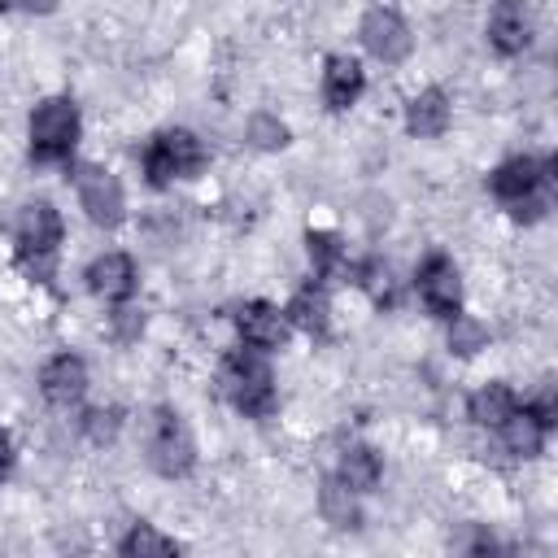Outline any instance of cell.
<instances>
[{"label":"cell","mask_w":558,"mask_h":558,"mask_svg":"<svg viewBox=\"0 0 558 558\" xmlns=\"http://www.w3.org/2000/svg\"><path fill=\"white\" fill-rule=\"evenodd\" d=\"M554 157H510L488 174V192L510 209L514 222H536L549 209Z\"/></svg>","instance_id":"obj_1"},{"label":"cell","mask_w":558,"mask_h":558,"mask_svg":"<svg viewBox=\"0 0 558 558\" xmlns=\"http://www.w3.org/2000/svg\"><path fill=\"white\" fill-rule=\"evenodd\" d=\"M218 384L227 392V401L244 414V418H266L275 414V375L266 366V357L257 349H231L218 366Z\"/></svg>","instance_id":"obj_2"},{"label":"cell","mask_w":558,"mask_h":558,"mask_svg":"<svg viewBox=\"0 0 558 558\" xmlns=\"http://www.w3.org/2000/svg\"><path fill=\"white\" fill-rule=\"evenodd\" d=\"M13 244H17V266L48 283L57 270V244H61V214L48 201H31L22 205L17 222H13Z\"/></svg>","instance_id":"obj_3"},{"label":"cell","mask_w":558,"mask_h":558,"mask_svg":"<svg viewBox=\"0 0 558 558\" xmlns=\"http://www.w3.org/2000/svg\"><path fill=\"white\" fill-rule=\"evenodd\" d=\"M78 144V109L70 96H48L31 113V157L39 166H61Z\"/></svg>","instance_id":"obj_4"},{"label":"cell","mask_w":558,"mask_h":558,"mask_svg":"<svg viewBox=\"0 0 558 558\" xmlns=\"http://www.w3.org/2000/svg\"><path fill=\"white\" fill-rule=\"evenodd\" d=\"M205 161H209L205 144L192 131L174 126V131H161V135L148 140V148H144V179L153 187H170L174 179H196L205 170Z\"/></svg>","instance_id":"obj_5"},{"label":"cell","mask_w":558,"mask_h":558,"mask_svg":"<svg viewBox=\"0 0 558 558\" xmlns=\"http://www.w3.org/2000/svg\"><path fill=\"white\" fill-rule=\"evenodd\" d=\"M148 466L166 480H183L196 466V440L179 410L157 405L148 418Z\"/></svg>","instance_id":"obj_6"},{"label":"cell","mask_w":558,"mask_h":558,"mask_svg":"<svg viewBox=\"0 0 558 558\" xmlns=\"http://www.w3.org/2000/svg\"><path fill=\"white\" fill-rule=\"evenodd\" d=\"M74 187H78V205L87 209V218L105 231L122 227L126 218V196H122V183L105 170V166H78L74 170Z\"/></svg>","instance_id":"obj_7"},{"label":"cell","mask_w":558,"mask_h":558,"mask_svg":"<svg viewBox=\"0 0 558 558\" xmlns=\"http://www.w3.org/2000/svg\"><path fill=\"white\" fill-rule=\"evenodd\" d=\"M414 288H418V301L427 305V314H436L445 323L462 310V279H458V266L445 253L423 257V266L414 275Z\"/></svg>","instance_id":"obj_8"},{"label":"cell","mask_w":558,"mask_h":558,"mask_svg":"<svg viewBox=\"0 0 558 558\" xmlns=\"http://www.w3.org/2000/svg\"><path fill=\"white\" fill-rule=\"evenodd\" d=\"M357 35H362L366 52H371L375 61H384V65L405 61L410 48H414V35H410V26H405V17H401L397 9H366Z\"/></svg>","instance_id":"obj_9"},{"label":"cell","mask_w":558,"mask_h":558,"mask_svg":"<svg viewBox=\"0 0 558 558\" xmlns=\"http://www.w3.org/2000/svg\"><path fill=\"white\" fill-rule=\"evenodd\" d=\"M235 327H240V340H244L248 349H257V353L279 349V344L288 340V318H283L270 301H244V305L235 310Z\"/></svg>","instance_id":"obj_10"},{"label":"cell","mask_w":558,"mask_h":558,"mask_svg":"<svg viewBox=\"0 0 558 558\" xmlns=\"http://www.w3.org/2000/svg\"><path fill=\"white\" fill-rule=\"evenodd\" d=\"M488 44L501 57H519L532 44V17L523 9V0H497L488 13Z\"/></svg>","instance_id":"obj_11"},{"label":"cell","mask_w":558,"mask_h":558,"mask_svg":"<svg viewBox=\"0 0 558 558\" xmlns=\"http://www.w3.org/2000/svg\"><path fill=\"white\" fill-rule=\"evenodd\" d=\"M39 392L52 405H74L87 392V366H83V357H74V353L48 357L44 371H39Z\"/></svg>","instance_id":"obj_12"},{"label":"cell","mask_w":558,"mask_h":558,"mask_svg":"<svg viewBox=\"0 0 558 558\" xmlns=\"http://www.w3.org/2000/svg\"><path fill=\"white\" fill-rule=\"evenodd\" d=\"M87 288L105 301H126L135 292V262L126 253H100L87 266Z\"/></svg>","instance_id":"obj_13"},{"label":"cell","mask_w":558,"mask_h":558,"mask_svg":"<svg viewBox=\"0 0 558 558\" xmlns=\"http://www.w3.org/2000/svg\"><path fill=\"white\" fill-rule=\"evenodd\" d=\"M362 87H366V74H362V65L353 57H344V52L327 57V65H323V100H327V109H336V113L349 109L362 96Z\"/></svg>","instance_id":"obj_14"},{"label":"cell","mask_w":558,"mask_h":558,"mask_svg":"<svg viewBox=\"0 0 558 558\" xmlns=\"http://www.w3.org/2000/svg\"><path fill=\"white\" fill-rule=\"evenodd\" d=\"M405 131L418 140H436L449 131V96L440 87H423L410 105H405Z\"/></svg>","instance_id":"obj_15"},{"label":"cell","mask_w":558,"mask_h":558,"mask_svg":"<svg viewBox=\"0 0 558 558\" xmlns=\"http://www.w3.org/2000/svg\"><path fill=\"white\" fill-rule=\"evenodd\" d=\"M283 318L292 323V327H301L305 336H314V340H323L327 331H331V305H327V292L318 288V283H310V288H301L292 301H288V310H283Z\"/></svg>","instance_id":"obj_16"},{"label":"cell","mask_w":558,"mask_h":558,"mask_svg":"<svg viewBox=\"0 0 558 558\" xmlns=\"http://www.w3.org/2000/svg\"><path fill=\"white\" fill-rule=\"evenodd\" d=\"M466 410H471V418H475L480 427H493V432H497V427L519 410V397H514L510 384H484V388L471 392Z\"/></svg>","instance_id":"obj_17"},{"label":"cell","mask_w":558,"mask_h":558,"mask_svg":"<svg viewBox=\"0 0 558 558\" xmlns=\"http://www.w3.org/2000/svg\"><path fill=\"white\" fill-rule=\"evenodd\" d=\"M318 506H323V519H327L331 527H340V532H349V527L362 523V510H357V501H353V488H349L340 475H327V480H323Z\"/></svg>","instance_id":"obj_18"},{"label":"cell","mask_w":558,"mask_h":558,"mask_svg":"<svg viewBox=\"0 0 558 558\" xmlns=\"http://www.w3.org/2000/svg\"><path fill=\"white\" fill-rule=\"evenodd\" d=\"M497 432H501V445H506L514 458H536V453L545 449V436H549V432H545V427H541L523 405H519V410H514Z\"/></svg>","instance_id":"obj_19"},{"label":"cell","mask_w":558,"mask_h":558,"mask_svg":"<svg viewBox=\"0 0 558 558\" xmlns=\"http://www.w3.org/2000/svg\"><path fill=\"white\" fill-rule=\"evenodd\" d=\"M379 475H384V462H379V453H375L371 445H349V449L340 453V480H344L353 493H371V488L379 484Z\"/></svg>","instance_id":"obj_20"},{"label":"cell","mask_w":558,"mask_h":558,"mask_svg":"<svg viewBox=\"0 0 558 558\" xmlns=\"http://www.w3.org/2000/svg\"><path fill=\"white\" fill-rule=\"evenodd\" d=\"M118 554L122 558H170V554H179V541L174 536H161L153 523H135L118 541Z\"/></svg>","instance_id":"obj_21"},{"label":"cell","mask_w":558,"mask_h":558,"mask_svg":"<svg viewBox=\"0 0 558 558\" xmlns=\"http://www.w3.org/2000/svg\"><path fill=\"white\" fill-rule=\"evenodd\" d=\"M305 248H310V262H314V275H318V279L344 270V244H340L331 231H310V235H305Z\"/></svg>","instance_id":"obj_22"},{"label":"cell","mask_w":558,"mask_h":558,"mask_svg":"<svg viewBox=\"0 0 558 558\" xmlns=\"http://www.w3.org/2000/svg\"><path fill=\"white\" fill-rule=\"evenodd\" d=\"M353 283L366 288L375 305H392V301H397V283H392V270H388L384 262H362V266H353Z\"/></svg>","instance_id":"obj_23"},{"label":"cell","mask_w":558,"mask_h":558,"mask_svg":"<svg viewBox=\"0 0 558 558\" xmlns=\"http://www.w3.org/2000/svg\"><path fill=\"white\" fill-rule=\"evenodd\" d=\"M488 344V327L480 323V318H471V314H453L449 318V349L458 353V357H471V353H480Z\"/></svg>","instance_id":"obj_24"},{"label":"cell","mask_w":558,"mask_h":558,"mask_svg":"<svg viewBox=\"0 0 558 558\" xmlns=\"http://www.w3.org/2000/svg\"><path fill=\"white\" fill-rule=\"evenodd\" d=\"M118 427H122V410H118V405H96V410L83 414V432H87L96 445H109V440L118 436Z\"/></svg>","instance_id":"obj_25"},{"label":"cell","mask_w":558,"mask_h":558,"mask_svg":"<svg viewBox=\"0 0 558 558\" xmlns=\"http://www.w3.org/2000/svg\"><path fill=\"white\" fill-rule=\"evenodd\" d=\"M248 140L257 148H283L288 144V126L275 118V113H253L248 118Z\"/></svg>","instance_id":"obj_26"},{"label":"cell","mask_w":558,"mask_h":558,"mask_svg":"<svg viewBox=\"0 0 558 558\" xmlns=\"http://www.w3.org/2000/svg\"><path fill=\"white\" fill-rule=\"evenodd\" d=\"M523 410H527V414H532V418H536V423L549 432V427L558 423V397H554V388L545 384V388H541V392H536V397H532Z\"/></svg>","instance_id":"obj_27"},{"label":"cell","mask_w":558,"mask_h":558,"mask_svg":"<svg viewBox=\"0 0 558 558\" xmlns=\"http://www.w3.org/2000/svg\"><path fill=\"white\" fill-rule=\"evenodd\" d=\"M140 331H144V314L140 310H113V336L122 344H131Z\"/></svg>","instance_id":"obj_28"},{"label":"cell","mask_w":558,"mask_h":558,"mask_svg":"<svg viewBox=\"0 0 558 558\" xmlns=\"http://www.w3.org/2000/svg\"><path fill=\"white\" fill-rule=\"evenodd\" d=\"M13 471V440H9V432L0 427V480Z\"/></svg>","instance_id":"obj_29"},{"label":"cell","mask_w":558,"mask_h":558,"mask_svg":"<svg viewBox=\"0 0 558 558\" xmlns=\"http://www.w3.org/2000/svg\"><path fill=\"white\" fill-rule=\"evenodd\" d=\"M26 13H52L57 9V0H17Z\"/></svg>","instance_id":"obj_30"},{"label":"cell","mask_w":558,"mask_h":558,"mask_svg":"<svg viewBox=\"0 0 558 558\" xmlns=\"http://www.w3.org/2000/svg\"><path fill=\"white\" fill-rule=\"evenodd\" d=\"M0 4H17V0H0Z\"/></svg>","instance_id":"obj_31"}]
</instances>
